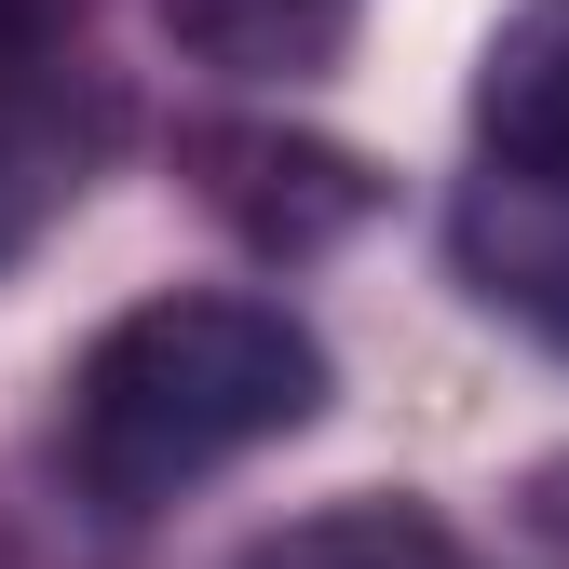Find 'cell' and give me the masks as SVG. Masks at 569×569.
<instances>
[{"label": "cell", "mask_w": 569, "mask_h": 569, "mask_svg": "<svg viewBox=\"0 0 569 569\" xmlns=\"http://www.w3.org/2000/svg\"><path fill=\"white\" fill-rule=\"evenodd\" d=\"M326 407V339L284 312V299H244V284H163L136 299L82 367H68V407H54V461L68 488L136 529L190 502L203 475H231L244 448L299 435Z\"/></svg>", "instance_id": "6da1fadb"}, {"label": "cell", "mask_w": 569, "mask_h": 569, "mask_svg": "<svg viewBox=\"0 0 569 569\" xmlns=\"http://www.w3.org/2000/svg\"><path fill=\"white\" fill-rule=\"evenodd\" d=\"M109 122L122 96L96 41L68 28V0H0V271L82 203V177L109 163Z\"/></svg>", "instance_id": "7a4b0ae2"}, {"label": "cell", "mask_w": 569, "mask_h": 569, "mask_svg": "<svg viewBox=\"0 0 569 569\" xmlns=\"http://www.w3.org/2000/svg\"><path fill=\"white\" fill-rule=\"evenodd\" d=\"M177 163H190V190L218 203L258 258H326L339 231H367V203H380V177L352 163V150H326V136H271V122H203Z\"/></svg>", "instance_id": "3957f363"}, {"label": "cell", "mask_w": 569, "mask_h": 569, "mask_svg": "<svg viewBox=\"0 0 569 569\" xmlns=\"http://www.w3.org/2000/svg\"><path fill=\"white\" fill-rule=\"evenodd\" d=\"M448 244H461V284L488 312H516L542 352H569V177H502L488 163L448 203Z\"/></svg>", "instance_id": "277c9868"}, {"label": "cell", "mask_w": 569, "mask_h": 569, "mask_svg": "<svg viewBox=\"0 0 569 569\" xmlns=\"http://www.w3.org/2000/svg\"><path fill=\"white\" fill-rule=\"evenodd\" d=\"M475 136L502 177H569V0H516L475 68Z\"/></svg>", "instance_id": "5b68a950"}, {"label": "cell", "mask_w": 569, "mask_h": 569, "mask_svg": "<svg viewBox=\"0 0 569 569\" xmlns=\"http://www.w3.org/2000/svg\"><path fill=\"white\" fill-rule=\"evenodd\" d=\"M352 14L367 0H163L177 54L218 68V82H312V68H339Z\"/></svg>", "instance_id": "8992f818"}, {"label": "cell", "mask_w": 569, "mask_h": 569, "mask_svg": "<svg viewBox=\"0 0 569 569\" xmlns=\"http://www.w3.org/2000/svg\"><path fill=\"white\" fill-rule=\"evenodd\" d=\"M244 569H475V556H461V529H435L420 502H339V516L271 529Z\"/></svg>", "instance_id": "52a82bcc"}, {"label": "cell", "mask_w": 569, "mask_h": 569, "mask_svg": "<svg viewBox=\"0 0 569 569\" xmlns=\"http://www.w3.org/2000/svg\"><path fill=\"white\" fill-rule=\"evenodd\" d=\"M529 542H542V556H569V461H542V475H529Z\"/></svg>", "instance_id": "ba28073f"}]
</instances>
